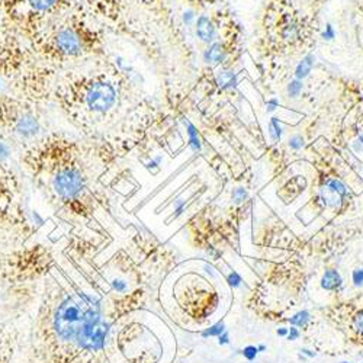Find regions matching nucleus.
Returning <instances> with one entry per match:
<instances>
[{
    "instance_id": "2",
    "label": "nucleus",
    "mask_w": 363,
    "mask_h": 363,
    "mask_svg": "<svg viewBox=\"0 0 363 363\" xmlns=\"http://www.w3.org/2000/svg\"><path fill=\"white\" fill-rule=\"evenodd\" d=\"M50 38L51 50L60 58H79L92 51L94 38L80 26H62Z\"/></svg>"
},
{
    "instance_id": "16",
    "label": "nucleus",
    "mask_w": 363,
    "mask_h": 363,
    "mask_svg": "<svg viewBox=\"0 0 363 363\" xmlns=\"http://www.w3.org/2000/svg\"><path fill=\"white\" fill-rule=\"evenodd\" d=\"M188 130H189L188 133H189V143H191V147H192L195 151L201 150V141H199L198 131H196L195 127L191 125V124H188Z\"/></svg>"
},
{
    "instance_id": "9",
    "label": "nucleus",
    "mask_w": 363,
    "mask_h": 363,
    "mask_svg": "<svg viewBox=\"0 0 363 363\" xmlns=\"http://www.w3.org/2000/svg\"><path fill=\"white\" fill-rule=\"evenodd\" d=\"M227 50L223 44H213L205 51V62L211 65H220L225 60Z\"/></svg>"
},
{
    "instance_id": "8",
    "label": "nucleus",
    "mask_w": 363,
    "mask_h": 363,
    "mask_svg": "<svg viewBox=\"0 0 363 363\" xmlns=\"http://www.w3.org/2000/svg\"><path fill=\"white\" fill-rule=\"evenodd\" d=\"M342 284H343V279H342V275L339 274L337 270L328 269V270L324 272L323 279H321V288L323 289L330 291V292H335V291L340 289Z\"/></svg>"
},
{
    "instance_id": "15",
    "label": "nucleus",
    "mask_w": 363,
    "mask_h": 363,
    "mask_svg": "<svg viewBox=\"0 0 363 363\" xmlns=\"http://www.w3.org/2000/svg\"><path fill=\"white\" fill-rule=\"evenodd\" d=\"M269 134H270L272 140H275V141L281 140V137H282V127H281L279 121H278L277 118H274V119L270 121V124H269Z\"/></svg>"
},
{
    "instance_id": "24",
    "label": "nucleus",
    "mask_w": 363,
    "mask_h": 363,
    "mask_svg": "<svg viewBox=\"0 0 363 363\" xmlns=\"http://www.w3.org/2000/svg\"><path fill=\"white\" fill-rule=\"evenodd\" d=\"M324 38L325 40H333V38H335V31H333V26L331 25H327L325 31H324Z\"/></svg>"
},
{
    "instance_id": "27",
    "label": "nucleus",
    "mask_w": 363,
    "mask_h": 363,
    "mask_svg": "<svg viewBox=\"0 0 363 363\" xmlns=\"http://www.w3.org/2000/svg\"><path fill=\"white\" fill-rule=\"evenodd\" d=\"M299 337V333L296 331V328H291L289 331H288V339L289 340H296Z\"/></svg>"
},
{
    "instance_id": "11",
    "label": "nucleus",
    "mask_w": 363,
    "mask_h": 363,
    "mask_svg": "<svg viewBox=\"0 0 363 363\" xmlns=\"http://www.w3.org/2000/svg\"><path fill=\"white\" fill-rule=\"evenodd\" d=\"M314 62H315V58H314V55H307V57H304V60H302V62L298 65V67H296V72H295V74H296V77L298 79H306L310 73H311V69H313V66H314Z\"/></svg>"
},
{
    "instance_id": "30",
    "label": "nucleus",
    "mask_w": 363,
    "mask_h": 363,
    "mask_svg": "<svg viewBox=\"0 0 363 363\" xmlns=\"http://www.w3.org/2000/svg\"><path fill=\"white\" fill-rule=\"evenodd\" d=\"M184 19H185V22H186V23H189V22L194 19V13H192V12H188V13H185Z\"/></svg>"
},
{
    "instance_id": "14",
    "label": "nucleus",
    "mask_w": 363,
    "mask_h": 363,
    "mask_svg": "<svg viewBox=\"0 0 363 363\" xmlns=\"http://www.w3.org/2000/svg\"><path fill=\"white\" fill-rule=\"evenodd\" d=\"M310 313L308 311H299L298 314H295L291 320H289V323L292 324V325H296V327H306L307 324H308V321H310Z\"/></svg>"
},
{
    "instance_id": "21",
    "label": "nucleus",
    "mask_w": 363,
    "mask_h": 363,
    "mask_svg": "<svg viewBox=\"0 0 363 363\" xmlns=\"http://www.w3.org/2000/svg\"><path fill=\"white\" fill-rule=\"evenodd\" d=\"M352 278H353V282H354L356 286L363 285V269H356V270H353Z\"/></svg>"
},
{
    "instance_id": "13",
    "label": "nucleus",
    "mask_w": 363,
    "mask_h": 363,
    "mask_svg": "<svg viewBox=\"0 0 363 363\" xmlns=\"http://www.w3.org/2000/svg\"><path fill=\"white\" fill-rule=\"evenodd\" d=\"M224 331H225V324L223 321H220V323H217L214 325H211L209 328H206L202 333V336L203 337H220Z\"/></svg>"
},
{
    "instance_id": "17",
    "label": "nucleus",
    "mask_w": 363,
    "mask_h": 363,
    "mask_svg": "<svg viewBox=\"0 0 363 363\" xmlns=\"http://www.w3.org/2000/svg\"><path fill=\"white\" fill-rule=\"evenodd\" d=\"M231 196H233V201L235 203H241V202H245L247 199V191L243 189V188H237V189L233 191Z\"/></svg>"
},
{
    "instance_id": "19",
    "label": "nucleus",
    "mask_w": 363,
    "mask_h": 363,
    "mask_svg": "<svg viewBox=\"0 0 363 363\" xmlns=\"http://www.w3.org/2000/svg\"><path fill=\"white\" fill-rule=\"evenodd\" d=\"M9 156H11L9 145L6 143H4V141H0V162L6 160Z\"/></svg>"
},
{
    "instance_id": "22",
    "label": "nucleus",
    "mask_w": 363,
    "mask_h": 363,
    "mask_svg": "<svg viewBox=\"0 0 363 363\" xmlns=\"http://www.w3.org/2000/svg\"><path fill=\"white\" fill-rule=\"evenodd\" d=\"M302 145H304V143H302V137H299V135H295L289 140V147L294 150H299V148H302Z\"/></svg>"
},
{
    "instance_id": "31",
    "label": "nucleus",
    "mask_w": 363,
    "mask_h": 363,
    "mask_svg": "<svg viewBox=\"0 0 363 363\" xmlns=\"http://www.w3.org/2000/svg\"><path fill=\"white\" fill-rule=\"evenodd\" d=\"M278 336H288V330L286 328H279L278 330Z\"/></svg>"
},
{
    "instance_id": "29",
    "label": "nucleus",
    "mask_w": 363,
    "mask_h": 363,
    "mask_svg": "<svg viewBox=\"0 0 363 363\" xmlns=\"http://www.w3.org/2000/svg\"><path fill=\"white\" fill-rule=\"evenodd\" d=\"M277 106H278V101H277V99H272V101H269V104H267V108H269L267 111H269V112L275 111Z\"/></svg>"
},
{
    "instance_id": "1",
    "label": "nucleus",
    "mask_w": 363,
    "mask_h": 363,
    "mask_svg": "<svg viewBox=\"0 0 363 363\" xmlns=\"http://www.w3.org/2000/svg\"><path fill=\"white\" fill-rule=\"evenodd\" d=\"M51 188L66 203L82 201L87 191V177L74 159L62 160L51 170Z\"/></svg>"
},
{
    "instance_id": "26",
    "label": "nucleus",
    "mask_w": 363,
    "mask_h": 363,
    "mask_svg": "<svg viewBox=\"0 0 363 363\" xmlns=\"http://www.w3.org/2000/svg\"><path fill=\"white\" fill-rule=\"evenodd\" d=\"M353 148L357 151V153H363V135H360V138L353 143Z\"/></svg>"
},
{
    "instance_id": "23",
    "label": "nucleus",
    "mask_w": 363,
    "mask_h": 363,
    "mask_svg": "<svg viewBox=\"0 0 363 363\" xmlns=\"http://www.w3.org/2000/svg\"><path fill=\"white\" fill-rule=\"evenodd\" d=\"M228 282H230V285H231V286H238V285H240L241 278L238 277L237 272H233V274H230V277H228Z\"/></svg>"
},
{
    "instance_id": "34",
    "label": "nucleus",
    "mask_w": 363,
    "mask_h": 363,
    "mask_svg": "<svg viewBox=\"0 0 363 363\" xmlns=\"http://www.w3.org/2000/svg\"><path fill=\"white\" fill-rule=\"evenodd\" d=\"M342 363H346V362H342Z\"/></svg>"
},
{
    "instance_id": "28",
    "label": "nucleus",
    "mask_w": 363,
    "mask_h": 363,
    "mask_svg": "<svg viewBox=\"0 0 363 363\" xmlns=\"http://www.w3.org/2000/svg\"><path fill=\"white\" fill-rule=\"evenodd\" d=\"M218 339H220V340H218V343H220V345H227V343H228V339H230V337H228V333H227V331H224L223 335H221Z\"/></svg>"
},
{
    "instance_id": "12",
    "label": "nucleus",
    "mask_w": 363,
    "mask_h": 363,
    "mask_svg": "<svg viewBox=\"0 0 363 363\" xmlns=\"http://www.w3.org/2000/svg\"><path fill=\"white\" fill-rule=\"evenodd\" d=\"M237 83V76L233 72H223L218 76V84L221 89H228V87H234Z\"/></svg>"
},
{
    "instance_id": "6",
    "label": "nucleus",
    "mask_w": 363,
    "mask_h": 363,
    "mask_svg": "<svg viewBox=\"0 0 363 363\" xmlns=\"http://www.w3.org/2000/svg\"><path fill=\"white\" fill-rule=\"evenodd\" d=\"M66 4L67 0H23V5L37 16H52L62 11Z\"/></svg>"
},
{
    "instance_id": "20",
    "label": "nucleus",
    "mask_w": 363,
    "mask_h": 363,
    "mask_svg": "<svg viewBox=\"0 0 363 363\" xmlns=\"http://www.w3.org/2000/svg\"><path fill=\"white\" fill-rule=\"evenodd\" d=\"M257 353H259V350H257L256 346H247V347H245V350H243V356H245L247 360L256 359Z\"/></svg>"
},
{
    "instance_id": "33",
    "label": "nucleus",
    "mask_w": 363,
    "mask_h": 363,
    "mask_svg": "<svg viewBox=\"0 0 363 363\" xmlns=\"http://www.w3.org/2000/svg\"><path fill=\"white\" fill-rule=\"evenodd\" d=\"M264 349H266V347H264V346H259V347H257V350H259V352H263V350H264Z\"/></svg>"
},
{
    "instance_id": "4",
    "label": "nucleus",
    "mask_w": 363,
    "mask_h": 363,
    "mask_svg": "<svg viewBox=\"0 0 363 363\" xmlns=\"http://www.w3.org/2000/svg\"><path fill=\"white\" fill-rule=\"evenodd\" d=\"M12 118L13 121H11V127L18 137L31 140L41 133L40 119L35 116V113L29 111H19L15 115H12Z\"/></svg>"
},
{
    "instance_id": "7",
    "label": "nucleus",
    "mask_w": 363,
    "mask_h": 363,
    "mask_svg": "<svg viewBox=\"0 0 363 363\" xmlns=\"http://www.w3.org/2000/svg\"><path fill=\"white\" fill-rule=\"evenodd\" d=\"M196 34L205 43H213L216 40V26L208 16H201L196 22Z\"/></svg>"
},
{
    "instance_id": "5",
    "label": "nucleus",
    "mask_w": 363,
    "mask_h": 363,
    "mask_svg": "<svg viewBox=\"0 0 363 363\" xmlns=\"http://www.w3.org/2000/svg\"><path fill=\"white\" fill-rule=\"evenodd\" d=\"M320 198L325 208L337 209L345 203L347 198V189L340 180L327 179L320 189Z\"/></svg>"
},
{
    "instance_id": "18",
    "label": "nucleus",
    "mask_w": 363,
    "mask_h": 363,
    "mask_svg": "<svg viewBox=\"0 0 363 363\" xmlns=\"http://www.w3.org/2000/svg\"><path fill=\"white\" fill-rule=\"evenodd\" d=\"M302 90V83L299 80H295L292 82L289 86H288V95L291 98H296L299 95V92Z\"/></svg>"
},
{
    "instance_id": "25",
    "label": "nucleus",
    "mask_w": 363,
    "mask_h": 363,
    "mask_svg": "<svg viewBox=\"0 0 363 363\" xmlns=\"http://www.w3.org/2000/svg\"><path fill=\"white\" fill-rule=\"evenodd\" d=\"M113 288L118 291V292H124L127 289V284L123 282V281H115L113 282Z\"/></svg>"
},
{
    "instance_id": "32",
    "label": "nucleus",
    "mask_w": 363,
    "mask_h": 363,
    "mask_svg": "<svg viewBox=\"0 0 363 363\" xmlns=\"http://www.w3.org/2000/svg\"><path fill=\"white\" fill-rule=\"evenodd\" d=\"M302 353H306V354H308V356H311V357L315 356V353H313V352H310V350H307V349H302Z\"/></svg>"
},
{
    "instance_id": "10",
    "label": "nucleus",
    "mask_w": 363,
    "mask_h": 363,
    "mask_svg": "<svg viewBox=\"0 0 363 363\" xmlns=\"http://www.w3.org/2000/svg\"><path fill=\"white\" fill-rule=\"evenodd\" d=\"M350 330L356 339L363 343V308L357 310L350 318Z\"/></svg>"
},
{
    "instance_id": "3",
    "label": "nucleus",
    "mask_w": 363,
    "mask_h": 363,
    "mask_svg": "<svg viewBox=\"0 0 363 363\" xmlns=\"http://www.w3.org/2000/svg\"><path fill=\"white\" fill-rule=\"evenodd\" d=\"M116 87L102 79H87L82 84V106L92 115H105L116 105Z\"/></svg>"
}]
</instances>
